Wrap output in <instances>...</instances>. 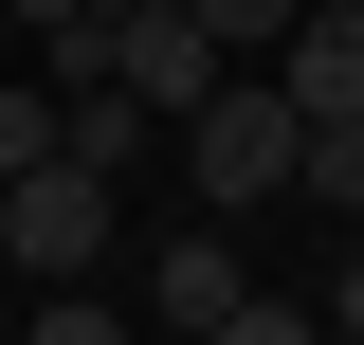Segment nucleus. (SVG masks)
<instances>
[{
  "instance_id": "5",
  "label": "nucleus",
  "mask_w": 364,
  "mask_h": 345,
  "mask_svg": "<svg viewBox=\"0 0 364 345\" xmlns=\"http://www.w3.org/2000/svg\"><path fill=\"white\" fill-rule=\"evenodd\" d=\"M273 73H291V109H310V128H364V0H291Z\"/></svg>"
},
{
  "instance_id": "2",
  "label": "nucleus",
  "mask_w": 364,
  "mask_h": 345,
  "mask_svg": "<svg viewBox=\"0 0 364 345\" xmlns=\"http://www.w3.org/2000/svg\"><path fill=\"white\" fill-rule=\"evenodd\" d=\"M146 327H182V345H310V291H273V273L237 255V218L182 200V236L146 255Z\"/></svg>"
},
{
  "instance_id": "8",
  "label": "nucleus",
  "mask_w": 364,
  "mask_h": 345,
  "mask_svg": "<svg viewBox=\"0 0 364 345\" xmlns=\"http://www.w3.org/2000/svg\"><path fill=\"white\" fill-rule=\"evenodd\" d=\"M37 146H55V91H37V73H0V182L37 164Z\"/></svg>"
},
{
  "instance_id": "4",
  "label": "nucleus",
  "mask_w": 364,
  "mask_h": 345,
  "mask_svg": "<svg viewBox=\"0 0 364 345\" xmlns=\"http://www.w3.org/2000/svg\"><path fill=\"white\" fill-rule=\"evenodd\" d=\"M219 73H237V55L200 37L182 0H109V91H128V109H164V128H182V109H200Z\"/></svg>"
},
{
  "instance_id": "6",
  "label": "nucleus",
  "mask_w": 364,
  "mask_h": 345,
  "mask_svg": "<svg viewBox=\"0 0 364 345\" xmlns=\"http://www.w3.org/2000/svg\"><path fill=\"white\" fill-rule=\"evenodd\" d=\"M291 200H328V218H364V128H310V146H291Z\"/></svg>"
},
{
  "instance_id": "7",
  "label": "nucleus",
  "mask_w": 364,
  "mask_h": 345,
  "mask_svg": "<svg viewBox=\"0 0 364 345\" xmlns=\"http://www.w3.org/2000/svg\"><path fill=\"white\" fill-rule=\"evenodd\" d=\"M182 18H200L219 55H273V37H291V0H182Z\"/></svg>"
},
{
  "instance_id": "10",
  "label": "nucleus",
  "mask_w": 364,
  "mask_h": 345,
  "mask_svg": "<svg viewBox=\"0 0 364 345\" xmlns=\"http://www.w3.org/2000/svg\"><path fill=\"white\" fill-rule=\"evenodd\" d=\"M0 18H18V37H55V18H91V0H0Z\"/></svg>"
},
{
  "instance_id": "1",
  "label": "nucleus",
  "mask_w": 364,
  "mask_h": 345,
  "mask_svg": "<svg viewBox=\"0 0 364 345\" xmlns=\"http://www.w3.org/2000/svg\"><path fill=\"white\" fill-rule=\"evenodd\" d=\"M164 146H182V200H200V218H273V200H291V146H310V109H291V73H273V55H237V73L200 91Z\"/></svg>"
},
{
  "instance_id": "3",
  "label": "nucleus",
  "mask_w": 364,
  "mask_h": 345,
  "mask_svg": "<svg viewBox=\"0 0 364 345\" xmlns=\"http://www.w3.org/2000/svg\"><path fill=\"white\" fill-rule=\"evenodd\" d=\"M0 255L18 273H109V164L91 146H37V164L0 182Z\"/></svg>"
},
{
  "instance_id": "9",
  "label": "nucleus",
  "mask_w": 364,
  "mask_h": 345,
  "mask_svg": "<svg viewBox=\"0 0 364 345\" xmlns=\"http://www.w3.org/2000/svg\"><path fill=\"white\" fill-rule=\"evenodd\" d=\"M310 327H328V345H364V255H346V273L310 291Z\"/></svg>"
}]
</instances>
